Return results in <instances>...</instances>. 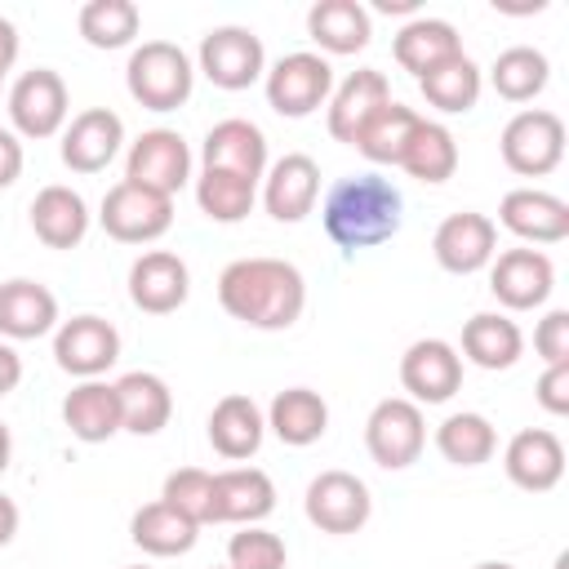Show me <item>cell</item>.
Returning a JSON list of instances; mask_svg holds the SVG:
<instances>
[{
  "label": "cell",
  "instance_id": "6da1fadb",
  "mask_svg": "<svg viewBox=\"0 0 569 569\" xmlns=\"http://www.w3.org/2000/svg\"><path fill=\"white\" fill-rule=\"evenodd\" d=\"M218 302L249 329H289L307 307V280L284 258H236L218 276Z\"/></svg>",
  "mask_w": 569,
  "mask_h": 569
},
{
  "label": "cell",
  "instance_id": "7a4b0ae2",
  "mask_svg": "<svg viewBox=\"0 0 569 569\" xmlns=\"http://www.w3.org/2000/svg\"><path fill=\"white\" fill-rule=\"evenodd\" d=\"M320 222L338 249H347V253L373 249L400 231L405 200H400L396 182L382 173H347L325 191Z\"/></svg>",
  "mask_w": 569,
  "mask_h": 569
},
{
  "label": "cell",
  "instance_id": "3957f363",
  "mask_svg": "<svg viewBox=\"0 0 569 569\" xmlns=\"http://www.w3.org/2000/svg\"><path fill=\"white\" fill-rule=\"evenodd\" d=\"M129 98L147 111H178L191 98L196 67L173 40H142L124 67Z\"/></svg>",
  "mask_w": 569,
  "mask_h": 569
},
{
  "label": "cell",
  "instance_id": "277c9868",
  "mask_svg": "<svg viewBox=\"0 0 569 569\" xmlns=\"http://www.w3.org/2000/svg\"><path fill=\"white\" fill-rule=\"evenodd\" d=\"M498 151H502V164L520 178H542L551 173L560 160H565V120L547 107H529V111H516L507 124H502V138H498Z\"/></svg>",
  "mask_w": 569,
  "mask_h": 569
},
{
  "label": "cell",
  "instance_id": "5b68a950",
  "mask_svg": "<svg viewBox=\"0 0 569 569\" xmlns=\"http://www.w3.org/2000/svg\"><path fill=\"white\" fill-rule=\"evenodd\" d=\"M422 445H427V418H422V405L405 400V396H387L369 409L365 418V449L378 467L387 471H405L422 458Z\"/></svg>",
  "mask_w": 569,
  "mask_h": 569
},
{
  "label": "cell",
  "instance_id": "8992f818",
  "mask_svg": "<svg viewBox=\"0 0 569 569\" xmlns=\"http://www.w3.org/2000/svg\"><path fill=\"white\" fill-rule=\"evenodd\" d=\"M262 89H267V107L276 116L302 120V116H311L316 107L329 102V93H333V67H329V58L298 49V53H284L262 76Z\"/></svg>",
  "mask_w": 569,
  "mask_h": 569
},
{
  "label": "cell",
  "instance_id": "52a82bcc",
  "mask_svg": "<svg viewBox=\"0 0 569 569\" xmlns=\"http://www.w3.org/2000/svg\"><path fill=\"white\" fill-rule=\"evenodd\" d=\"M98 222L111 240L120 244H151L160 240L169 227H173V200L160 196V191H147L138 182H116L107 196H102V209H98Z\"/></svg>",
  "mask_w": 569,
  "mask_h": 569
},
{
  "label": "cell",
  "instance_id": "ba28073f",
  "mask_svg": "<svg viewBox=\"0 0 569 569\" xmlns=\"http://www.w3.org/2000/svg\"><path fill=\"white\" fill-rule=\"evenodd\" d=\"M196 62H200L204 80L213 89H227V93H240V89H249V84H258L267 76V49L249 27H213V31H204Z\"/></svg>",
  "mask_w": 569,
  "mask_h": 569
},
{
  "label": "cell",
  "instance_id": "9c48e42d",
  "mask_svg": "<svg viewBox=\"0 0 569 569\" xmlns=\"http://www.w3.org/2000/svg\"><path fill=\"white\" fill-rule=\"evenodd\" d=\"M67 80L49 67L22 71L9 89V124L18 138H53L58 129H67Z\"/></svg>",
  "mask_w": 569,
  "mask_h": 569
},
{
  "label": "cell",
  "instance_id": "30bf717a",
  "mask_svg": "<svg viewBox=\"0 0 569 569\" xmlns=\"http://www.w3.org/2000/svg\"><path fill=\"white\" fill-rule=\"evenodd\" d=\"M191 178V147L178 129H147L129 142L124 156V182H138L160 196H178Z\"/></svg>",
  "mask_w": 569,
  "mask_h": 569
},
{
  "label": "cell",
  "instance_id": "8fae6325",
  "mask_svg": "<svg viewBox=\"0 0 569 569\" xmlns=\"http://www.w3.org/2000/svg\"><path fill=\"white\" fill-rule=\"evenodd\" d=\"M53 360L71 378H102L120 360V333L102 316H71L53 329Z\"/></svg>",
  "mask_w": 569,
  "mask_h": 569
},
{
  "label": "cell",
  "instance_id": "7c38bea8",
  "mask_svg": "<svg viewBox=\"0 0 569 569\" xmlns=\"http://www.w3.org/2000/svg\"><path fill=\"white\" fill-rule=\"evenodd\" d=\"M307 520L320 529V533H356L365 529L369 511H373V498H369V485L351 471H320L311 485H307Z\"/></svg>",
  "mask_w": 569,
  "mask_h": 569
},
{
  "label": "cell",
  "instance_id": "4fadbf2b",
  "mask_svg": "<svg viewBox=\"0 0 569 569\" xmlns=\"http://www.w3.org/2000/svg\"><path fill=\"white\" fill-rule=\"evenodd\" d=\"M400 387L413 405H445L462 387V356L445 338H418L400 356Z\"/></svg>",
  "mask_w": 569,
  "mask_h": 569
},
{
  "label": "cell",
  "instance_id": "5bb4252c",
  "mask_svg": "<svg viewBox=\"0 0 569 569\" xmlns=\"http://www.w3.org/2000/svg\"><path fill=\"white\" fill-rule=\"evenodd\" d=\"M431 253L449 276H476L498 253V227L489 213H476V209L449 213L431 236Z\"/></svg>",
  "mask_w": 569,
  "mask_h": 569
},
{
  "label": "cell",
  "instance_id": "9a60e30c",
  "mask_svg": "<svg viewBox=\"0 0 569 569\" xmlns=\"http://www.w3.org/2000/svg\"><path fill=\"white\" fill-rule=\"evenodd\" d=\"M489 289L507 311H533L556 289V267L542 249H507L489 262Z\"/></svg>",
  "mask_w": 569,
  "mask_h": 569
},
{
  "label": "cell",
  "instance_id": "2e32d148",
  "mask_svg": "<svg viewBox=\"0 0 569 569\" xmlns=\"http://www.w3.org/2000/svg\"><path fill=\"white\" fill-rule=\"evenodd\" d=\"M124 142V120L111 107H84L62 129V164L71 173H102Z\"/></svg>",
  "mask_w": 569,
  "mask_h": 569
},
{
  "label": "cell",
  "instance_id": "e0dca14e",
  "mask_svg": "<svg viewBox=\"0 0 569 569\" xmlns=\"http://www.w3.org/2000/svg\"><path fill=\"white\" fill-rule=\"evenodd\" d=\"M320 196V164L302 151H289L267 164L262 173V209L276 222H302Z\"/></svg>",
  "mask_w": 569,
  "mask_h": 569
},
{
  "label": "cell",
  "instance_id": "ac0fdd59",
  "mask_svg": "<svg viewBox=\"0 0 569 569\" xmlns=\"http://www.w3.org/2000/svg\"><path fill=\"white\" fill-rule=\"evenodd\" d=\"M191 293V271L178 253L169 249H147L142 258H133L129 267V298L138 311L147 316H169L187 302Z\"/></svg>",
  "mask_w": 569,
  "mask_h": 569
},
{
  "label": "cell",
  "instance_id": "d6986e66",
  "mask_svg": "<svg viewBox=\"0 0 569 569\" xmlns=\"http://www.w3.org/2000/svg\"><path fill=\"white\" fill-rule=\"evenodd\" d=\"M502 467H507V480L511 485H520L529 493H547L565 476V445L547 427H525V431H516L507 440Z\"/></svg>",
  "mask_w": 569,
  "mask_h": 569
},
{
  "label": "cell",
  "instance_id": "ffe728a7",
  "mask_svg": "<svg viewBox=\"0 0 569 569\" xmlns=\"http://www.w3.org/2000/svg\"><path fill=\"white\" fill-rule=\"evenodd\" d=\"M200 164L258 182L267 173V133L253 120H240V116L218 120L200 142Z\"/></svg>",
  "mask_w": 569,
  "mask_h": 569
},
{
  "label": "cell",
  "instance_id": "44dd1931",
  "mask_svg": "<svg viewBox=\"0 0 569 569\" xmlns=\"http://www.w3.org/2000/svg\"><path fill=\"white\" fill-rule=\"evenodd\" d=\"M498 222L529 244H560L569 236V204L538 187H516L498 204Z\"/></svg>",
  "mask_w": 569,
  "mask_h": 569
},
{
  "label": "cell",
  "instance_id": "7402d4cb",
  "mask_svg": "<svg viewBox=\"0 0 569 569\" xmlns=\"http://www.w3.org/2000/svg\"><path fill=\"white\" fill-rule=\"evenodd\" d=\"M276 511V485L262 467H227L213 476V525H258Z\"/></svg>",
  "mask_w": 569,
  "mask_h": 569
},
{
  "label": "cell",
  "instance_id": "603a6c76",
  "mask_svg": "<svg viewBox=\"0 0 569 569\" xmlns=\"http://www.w3.org/2000/svg\"><path fill=\"white\" fill-rule=\"evenodd\" d=\"M49 329H58V298L53 289H44L40 280H4L0 284V338L9 342H27V338H44Z\"/></svg>",
  "mask_w": 569,
  "mask_h": 569
},
{
  "label": "cell",
  "instance_id": "cb8c5ba5",
  "mask_svg": "<svg viewBox=\"0 0 569 569\" xmlns=\"http://www.w3.org/2000/svg\"><path fill=\"white\" fill-rule=\"evenodd\" d=\"M387 102H391V84H387V76H382L378 67L351 71V76L329 93V133L351 147L356 133L365 129V120H369L378 107H387Z\"/></svg>",
  "mask_w": 569,
  "mask_h": 569
},
{
  "label": "cell",
  "instance_id": "d4e9b609",
  "mask_svg": "<svg viewBox=\"0 0 569 569\" xmlns=\"http://www.w3.org/2000/svg\"><path fill=\"white\" fill-rule=\"evenodd\" d=\"M31 231L49 249H76L89 236V204H84V196L62 187V182L40 187L36 200H31Z\"/></svg>",
  "mask_w": 569,
  "mask_h": 569
},
{
  "label": "cell",
  "instance_id": "484cf974",
  "mask_svg": "<svg viewBox=\"0 0 569 569\" xmlns=\"http://www.w3.org/2000/svg\"><path fill=\"white\" fill-rule=\"evenodd\" d=\"M116 396H120V431L156 436L173 418V391L151 369H133V373L116 378Z\"/></svg>",
  "mask_w": 569,
  "mask_h": 569
},
{
  "label": "cell",
  "instance_id": "4316f807",
  "mask_svg": "<svg viewBox=\"0 0 569 569\" xmlns=\"http://www.w3.org/2000/svg\"><path fill=\"white\" fill-rule=\"evenodd\" d=\"M62 422L84 445L111 440L120 431V396H116V382H102V378L76 382L67 391V400H62Z\"/></svg>",
  "mask_w": 569,
  "mask_h": 569
},
{
  "label": "cell",
  "instance_id": "83f0119b",
  "mask_svg": "<svg viewBox=\"0 0 569 569\" xmlns=\"http://www.w3.org/2000/svg\"><path fill=\"white\" fill-rule=\"evenodd\" d=\"M262 436H267V413L249 396L231 391V396H222L213 405V413H209V445L222 458H231V462L253 458L262 449Z\"/></svg>",
  "mask_w": 569,
  "mask_h": 569
},
{
  "label": "cell",
  "instance_id": "f1b7e54d",
  "mask_svg": "<svg viewBox=\"0 0 569 569\" xmlns=\"http://www.w3.org/2000/svg\"><path fill=\"white\" fill-rule=\"evenodd\" d=\"M462 356L476 365V369H511L520 356H525V333L511 316L502 311H476L467 325H462Z\"/></svg>",
  "mask_w": 569,
  "mask_h": 569
},
{
  "label": "cell",
  "instance_id": "f546056e",
  "mask_svg": "<svg viewBox=\"0 0 569 569\" xmlns=\"http://www.w3.org/2000/svg\"><path fill=\"white\" fill-rule=\"evenodd\" d=\"M267 427L276 431L280 445L307 449V445H316V440L329 431V405H325V396L311 391V387H284V391L271 396Z\"/></svg>",
  "mask_w": 569,
  "mask_h": 569
},
{
  "label": "cell",
  "instance_id": "4dcf8cb0",
  "mask_svg": "<svg viewBox=\"0 0 569 569\" xmlns=\"http://www.w3.org/2000/svg\"><path fill=\"white\" fill-rule=\"evenodd\" d=\"M307 36L325 53H360L373 36V18L360 0H320L307 9Z\"/></svg>",
  "mask_w": 569,
  "mask_h": 569
},
{
  "label": "cell",
  "instance_id": "1f68e13d",
  "mask_svg": "<svg viewBox=\"0 0 569 569\" xmlns=\"http://www.w3.org/2000/svg\"><path fill=\"white\" fill-rule=\"evenodd\" d=\"M391 53H396V62L418 80V76H427L431 67H440L445 58L462 53V40H458L453 22H445V18H409V22L396 31Z\"/></svg>",
  "mask_w": 569,
  "mask_h": 569
},
{
  "label": "cell",
  "instance_id": "d6a6232c",
  "mask_svg": "<svg viewBox=\"0 0 569 569\" xmlns=\"http://www.w3.org/2000/svg\"><path fill=\"white\" fill-rule=\"evenodd\" d=\"M129 538L133 547H142L147 556H187L200 538V525H191L182 511H173L169 502H147L133 511L129 520Z\"/></svg>",
  "mask_w": 569,
  "mask_h": 569
},
{
  "label": "cell",
  "instance_id": "836d02e7",
  "mask_svg": "<svg viewBox=\"0 0 569 569\" xmlns=\"http://www.w3.org/2000/svg\"><path fill=\"white\" fill-rule=\"evenodd\" d=\"M418 111L413 107H405V102H387V107H378L369 120H365V129L356 133V151L369 160V164H400V156H405V147H409V138H413V129H418Z\"/></svg>",
  "mask_w": 569,
  "mask_h": 569
},
{
  "label": "cell",
  "instance_id": "e575fe53",
  "mask_svg": "<svg viewBox=\"0 0 569 569\" xmlns=\"http://www.w3.org/2000/svg\"><path fill=\"white\" fill-rule=\"evenodd\" d=\"M547 80H551V62H547V53L533 49V44H511V49H502V53L493 58V67H489V84H493V93L507 98V102H533V98L547 89Z\"/></svg>",
  "mask_w": 569,
  "mask_h": 569
},
{
  "label": "cell",
  "instance_id": "d590c367",
  "mask_svg": "<svg viewBox=\"0 0 569 569\" xmlns=\"http://www.w3.org/2000/svg\"><path fill=\"white\" fill-rule=\"evenodd\" d=\"M480 67L467 58V53H453V58H445L440 67H431L427 76H418V89H422V98L436 107V111H445V116H462V111H471L476 102H480Z\"/></svg>",
  "mask_w": 569,
  "mask_h": 569
},
{
  "label": "cell",
  "instance_id": "8d00e7d4",
  "mask_svg": "<svg viewBox=\"0 0 569 569\" xmlns=\"http://www.w3.org/2000/svg\"><path fill=\"white\" fill-rule=\"evenodd\" d=\"M436 449H440V458L453 462V467H480V462L493 458L498 431H493V422H489L485 413L462 409V413H449V418L436 427Z\"/></svg>",
  "mask_w": 569,
  "mask_h": 569
},
{
  "label": "cell",
  "instance_id": "74e56055",
  "mask_svg": "<svg viewBox=\"0 0 569 569\" xmlns=\"http://www.w3.org/2000/svg\"><path fill=\"white\" fill-rule=\"evenodd\" d=\"M400 169L418 182H449L453 169H458V142L453 133L440 124V120H418L405 156H400Z\"/></svg>",
  "mask_w": 569,
  "mask_h": 569
},
{
  "label": "cell",
  "instance_id": "f35d334b",
  "mask_svg": "<svg viewBox=\"0 0 569 569\" xmlns=\"http://www.w3.org/2000/svg\"><path fill=\"white\" fill-rule=\"evenodd\" d=\"M253 200H258V182H249L240 173L200 169V178H196V204L213 222H240V218H249Z\"/></svg>",
  "mask_w": 569,
  "mask_h": 569
},
{
  "label": "cell",
  "instance_id": "ab89813d",
  "mask_svg": "<svg viewBox=\"0 0 569 569\" xmlns=\"http://www.w3.org/2000/svg\"><path fill=\"white\" fill-rule=\"evenodd\" d=\"M76 27H80L84 44H93V49H124V44H133L142 13L133 0H89L80 9Z\"/></svg>",
  "mask_w": 569,
  "mask_h": 569
},
{
  "label": "cell",
  "instance_id": "60d3db41",
  "mask_svg": "<svg viewBox=\"0 0 569 569\" xmlns=\"http://www.w3.org/2000/svg\"><path fill=\"white\" fill-rule=\"evenodd\" d=\"M160 502L182 511L191 525H213V476L200 471V467H178V471L164 476Z\"/></svg>",
  "mask_w": 569,
  "mask_h": 569
},
{
  "label": "cell",
  "instance_id": "b9f144b4",
  "mask_svg": "<svg viewBox=\"0 0 569 569\" xmlns=\"http://www.w3.org/2000/svg\"><path fill=\"white\" fill-rule=\"evenodd\" d=\"M284 556H289L284 538L262 529V525H244L227 542V565L231 569H284Z\"/></svg>",
  "mask_w": 569,
  "mask_h": 569
},
{
  "label": "cell",
  "instance_id": "7bdbcfd3",
  "mask_svg": "<svg viewBox=\"0 0 569 569\" xmlns=\"http://www.w3.org/2000/svg\"><path fill=\"white\" fill-rule=\"evenodd\" d=\"M533 351H538L547 365L569 360V311H565V307H556V311H547V316L538 320V329H533Z\"/></svg>",
  "mask_w": 569,
  "mask_h": 569
},
{
  "label": "cell",
  "instance_id": "ee69618b",
  "mask_svg": "<svg viewBox=\"0 0 569 569\" xmlns=\"http://www.w3.org/2000/svg\"><path fill=\"white\" fill-rule=\"evenodd\" d=\"M533 396H538V405H542L547 413L565 418V413H569V360L547 365L542 378H538V387H533Z\"/></svg>",
  "mask_w": 569,
  "mask_h": 569
},
{
  "label": "cell",
  "instance_id": "f6af8a7d",
  "mask_svg": "<svg viewBox=\"0 0 569 569\" xmlns=\"http://www.w3.org/2000/svg\"><path fill=\"white\" fill-rule=\"evenodd\" d=\"M22 173V142L13 129H0V191L13 187Z\"/></svg>",
  "mask_w": 569,
  "mask_h": 569
},
{
  "label": "cell",
  "instance_id": "bcb514c9",
  "mask_svg": "<svg viewBox=\"0 0 569 569\" xmlns=\"http://www.w3.org/2000/svg\"><path fill=\"white\" fill-rule=\"evenodd\" d=\"M18 382H22V356L9 342H0V396H9Z\"/></svg>",
  "mask_w": 569,
  "mask_h": 569
},
{
  "label": "cell",
  "instance_id": "7dc6e473",
  "mask_svg": "<svg viewBox=\"0 0 569 569\" xmlns=\"http://www.w3.org/2000/svg\"><path fill=\"white\" fill-rule=\"evenodd\" d=\"M18 62V27L9 18H0V76Z\"/></svg>",
  "mask_w": 569,
  "mask_h": 569
},
{
  "label": "cell",
  "instance_id": "c3c4849f",
  "mask_svg": "<svg viewBox=\"0 0 569 569\" xmlns=\"http://www.w3.org/2000/svg\"><path fill=\"white\" fill-rule=\"evenodd\" d=\"M18 533V502L9 493H0V547H9Z\"/></svg>",
  "mask_w": 569,
  "mask_h": 569
},
{
  "label": "cell",
  "instance_id": "681fc988",
  "mask_svg": "<svg viewBox=\"0 0 569 569\" xmlns=\"http://www.w3.org/2000/svg\"><path fill=\"white\" fill-rule=\"evenodd\" d=\"M9 458H13V436H9V427L0 422V476L9 471Z\"/></svg>",
  "mask_w": 569,
  "mask_h": 569
},
{
  "label": "cell",
  "instance_id": "f907efd6",
  "mask_svg": "<svg viewBox=\"0 0 569 569\" xmlns=\"http://www.w3.org/2000/svg\"><path fill=\"white\" fill-rule=\"evenodd\" d=\"M378 9H382V13H413L418 4H413V0H378Z\"/></svg>",
  "mask_w": 569,
  "mask_h": 569
},
{
  "label": "cell",
  "instance_id": "816d5d0a",
  "mask_svg": "<svg viewBox=\"0 0 569 569\" xmlns=\"http://www.w3.org/2000/svg\"><path fill=\"white\" fill-rule=\"evenodd\" d=\"M476 569H516V565H507V560H485V565H476Z\"/></svg>",
  "mask_w": 569,
  "mask_h": 569
},
{
  "label": "cell",
  "instance_id": "f5cc1de1",
  "mask_svg": "<svg viewBox=\"0 0 569 569\" xmlns=\"http://www.w3.org/2000/svg\"><path fill=\"white\" fill-rule=\"evenodd\" d=\"M129 569H147V565H129Z\"/></svg>",
  "mask_w": 569,
  "mask_h": 569
},
{
  "label": "cell",
  "instance_id": "db71d44e",
  "mask_svg": "<svg viewBox=\"0 0 569 569\" xmlns=\"http://www.w3.org/2000/svg\"><path fill=\"white\" fill-rule=\"evenodd\" d=\"M227 569H231V565H227Z\"/></svg>",
  "mask_w": 569,
  "mask_h": 569
}]
</instances>
